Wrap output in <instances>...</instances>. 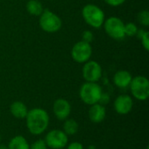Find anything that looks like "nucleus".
<instances>
[{
    "label": "nucleus",
    "instance_id": "5",
    "mask_svg": "<svg viewBox=\"0 0 149 149\" xmlns=\"http://www.w3.org/2000/svg\"><path fill=\"white\" fill-rule=\"evenodd\" d=\"M130 90L133 96L141 101L147 100L149 97V80L144 76H136L132 79Z\"/></svg>",
    "mask_w": 149,
    "mask_h": 149
},
{
    "label": "nucleus",
    "instance_id": "3",
    "mask_svg": "<svg viewBox=\"0 0 149 149\" xmlns=\"http://www.w3.org/2000/svg\"><path fill=\"white\" fill-rule=\"evenodd\" d=\"M82 16L84 20L90 26L99 29L105 21L104 11L95 4H86L82 9Z\"/></svg>",
    "mask_w": 149,
    "mask_h": 149
},
{
    "label": "nucleus",
    "instance_id": "18",
    "mask_svg": "<svg viewBox=\"0 0 149 149\" xmlns=\"http://www.w3.org/2000/svg\"><path fill=\"white\" fill-rule=\"evenodd\" d=\"M124 31H125V36L134 37L137 33L138 27L136 26V24L134 23H127L125 24Z\"/></svg>",
    "mask_w": 149,
    "mask_h": 149
},
{
    "label": "nucleus",
    "instance_id": "19",
    "mask_svg": "<svg viewBox=\"0 0 149 149\" xmlns=\"http://www.w3.org/2000/svg\"><path fill=\"white\" fill-rule=\"evenodd\" d=\"M138 21L141 24L144 26H148L149 24V11L147 10H141L137 16Z\"/></svg>",
    "mask_w": 149,
    "mask_h": 149
},
{
    "label": "nucleus",
    "instance_id": "22",
    "mask_svg": "<svg viewBox=\"0 0 149 149\" xmlns=\"http://www.w3.org/2000/svg\"><path fill=\"white\" fill-rule=\"evenodd\" d=\"M82 38H83V41L86 42V43H91L93 40V32L90 31H85L82 34Z\"/></svg>",
    "mask_w": 149,
    "mask_h": 149
},
{
    "label": "nucleus",
    "instance_id": "14",
    "mask_svg": "<svg viewBox=\"0 0 149 149\" xmlns=\"http://www.w3.org/2000/svg\"><path fill=\"white\" fill-rule=\"evenodd\" d=\"M28 108L22 101H14L10 107V112L11 115L16 119H25L28 113Z\"/></svg>",
    "mask_w": 149,
    "mask_h": 149
},
{
    "label": "nucleus",
    "instance_id": "25",
    "mask_svg": "<svg viewBox=\"0 0 149 149\" xmlns=\"http://www.w3.org/2000/svg\"><path fill=\"white\" fill-rule=\"evenodd\" d=\"M0 149H8V147L5 146V145H2L0 144Z\"/></svg>",
    "mask_w": 149,
    "mask_h": 149
},
{
    "label": "nucleus",
    "instance_id": "13",
    "mask_svg": "<svg viewBox=\"0 0 149 149\" xmlns=\"http://www.w3.org/2000/svg\"><path fill=\"white\" fill-rule=\"evenodd\" d=\"M132 75L126 70L118 71L113 76V83L119 88H127L130 86L132 81Z\"/></svg>",
    "mask_w": 149,
    "mask_h": 149
},
{
    "label": "nucleus",
    "instance_id": "20",
    "mask_svg": "<svg viewBox=\"0 0 149 149\" xmlns=\"http://www.w3.org/2000/svg\"><path fill=\"white\" fill-rule=\"evenodd\" d=\"M47 146L44 140H37L31 145H30V149H47Z\"/></svg>",
    "mask_w": 149,
    "mask_h": 149
},
{
    "label": "nucleus",
    "instance_id": "24",
    "mask_svg": "<svg viewBox=\"0 0 149 149\" xmlns=\"http://www.w3.org/2000/svg\"><path fill=\"white\" fill-rule=\"evenodd\" d=\"M66 149H84V147L80 142L74 141V142H72L69 145H67Z\"/></svg>",
    "mask_w": 149,
    "mask_h": 149
},
{
    "label": "nucleus",
    "instance_id": "26",
    "mask_svg": "<svg viewBox=\"0 0 149 149\" xmlns=\"http://www.w3.org/2000/svg\"><path fill=\"white\" fill-rule=\"evenodd\" d=\"M0 144H1V135H0Z\"/></svg>",
    "mask_w": 149,
    "mask_h": 149
},
{
    "label": "nucleus",
    "instance_id": "21",
    "mask_svg": "<svg viewBox=\"0 0 149 149\" xmlns=\"http://www.w3.org/2000/svg\"><path fill=\"white\" fill-rule=\"evenodd\" d=\"M149 32L148 31H145L144 34L142 35V37L140 38L141 40V44L143 45V47L145 48L146 51H148L149 50V38H148Z\"/></svg>",
    "mask_w": 149,
    "mask_h": 149
},
{
    "label": "nucleus",
    "instance_id": "10",
    "mask_svg": "<svg viewBox=\"0 0 149 149\" xmlns=\"http://www.w3.org/2000/svg\"><path fill=\"white\" fill-rule=\"evenodd\" d=\"M55 117L59 120H65L71 114L72 107L68 100L65 99H58L54 101L52 107Z\"/></svg>",
    "mask_w": 149,
    "mask_h": 149
},
{
    "label": "nucleus",
    "instance_id": "11",
    "mask_svg": "<svg viewBox=\"0 0 149 149\" xmlns=\"http://www.w3.org/2000/svg\"><path fill=\"white\" fill-rule=\"evenodd\" d=\"M134 107L133 99L127 94H121L116 98L113 103L114 110L120 115H126L129 113Z\"/></svg>",
    "mask_w": 149,
    "mask_h": 149
},
{
    "label": "nucleus",
    "instance_id": "17",
    "mask_svg": "<svg viewBox=\"0 0 149 149\" xmlns=\"http://www.w3.org/2000/svg\"><path fill=\"white\" fill-rule=\"evenodd\" d=\"M26 10L32 16H40L44 11L42 3L38 0H30L26 3Z\"/></svg>",
    "mask_w": 149,
    "mask_h": 149
},
{
    "label": "nucleus",
    "instance_id": "1",
    "mask_svg": "<svg viewBox=\"0 0 149 149\" xmlns=\"http://www.w3.org/2000/svg\"><path fill=\"white\" fill-rule=\"evenodd\" d=\"M25 120L28 131L33 135H40L47 129L50 117L45 109L35 107L28 111Z\"/></svg>",
    "mask_w": 149,
    "mask_h": 149
},
{
    "label": "nucleus",
    "instance_id": "9",
    "mask_svg": "<svg viewBox=\"0 0 149 149\" xmlns=\"http://www.w3.org/2000/svg\"><path fill=\"white\" fill-rule=\"evenodd\" d=\"M83 78L86 82H98L102 76V68L96 61H87L82 69Z\"/></svg>",
    "mask_w": 149,
    "mask_h": 149
},
{
    "label": "nucleus",
    "instance_id": "16",
    "mask_svg": "<svg viewBox=\"0 0 149 149\" xmlns=\"http://www.w3.org/2000/svg\"><path fill=\"white\" fill-rule=\"evenodd\" d=\"M79 124L73 119H66L63 124V132L67 136L74 135L79 131Z\"/></svg>",
    "mask_w": 149,
    "mask_h": 149
},
{
    "label": "nucleus",
    "instance_id": "23",
    "mask_svg": "<svg viewBox=\"0 0 149 149\" xmlns=\"http://www.w3.org/2000/svg\"><path fill=\"white\" fill-rule=\"evenodd\" d=\"M125 1L126 0H105V2L107 4H109L111 6H114V7L119 6V5H121L122 3H125Z\"/></svg>",
    "mask_w": 149,
    "mask_h": 149
},
{
    "label": "nucleus",
    "instance_id": "8",
    "mask_svg": "<svg viewBox=\"0 0 149 149\" xmlns=\"http://www.w3.org/2000/svg\"><path fill=\"white\" fill-rule=\"evenodd\" d=\"M93 53L91 44L85 41H79L76 43L71 52L72 58L78 63H86L89 60Z\"/></svg>",
    "mask_w": 149,
    "mask_h": 149
},
{
    "label": "nucleus",
    "instance_id": "12",
    "mask_svg": "<svg viewBox=\"0 0 149 149\" xmlns=\"http://www.w3.org/2000/svg\"><path fill=\"white\" fill-rule=\"evenodd\" d=\"M106 116H107L106 107L100 103L92 105L91 107L89 108L88 117L93 123L95 124L101 123L106 119Z\"/></svg>",
    "mask_w": 149,
    "mask_h": 149
},
{
    "label": "nucleus",
    "instance_id": "27",
    "mask_svg": "<svg viewBox=\"0 0 149 149\" xmlns=\"http://www.w3.org/2000/svg\"><path fill=\"white\" fill-rule=\"evenodd\" d=\"M0 115H1V113H0Z\"/></svg>",
    "mask_w": 149,
    "mask_h": 149
},
{
    "label": "nucleus",
    "instance_id": "7",
    "mask_svg": "<svg viewBox=\"0 0 149 149\" xmlns=\"http://www.w3.org/2000/svg\"><path fill=\"white\" fill-rule=\"evenodd\" d=\"M44 141L47 148L64 149L68 144V136L63 132V130L53 129L47 133Z\"/></svg>",
    "mask_w": 149,
    "mask_h": 149
},
{
    "label": "nucleus",
    "instance_id": "4",
    "mask_svg": "<svg viewBox=\"0 0 149 149\" xmlns=\"http://www.w3.org/2000/svg\"><path fill=\"white\" fill-rule=\"evenodd\" d=\"M39 24L43 31L53 33L60 30L62 21L60 17L48 9L44 10L39 18Z\"/></svg>",
    "mask_w": 149,
    "mask_h": 149
},
{
    "label": "nucleus",
    "instance_id": "2",
    "mask_svg": "<svg viewBox=\"0 0 149 149\" xmlns=\"http://www.w3.org/2000/svg\"><path fill=\"white\" fill-rule=\"evenodd\" d=\"M102 89L96 82H86L79 89V97L81 100L89 106L99 103L102 99Z\"/></svg>",
    "mask_w": 149,
    "mask_h": 149
},
{
    "label": "nucleus",
    "instance_id": "15",
    "mask_svg": "<svg viewBox=\"0 0 149 149\" xmlns=\"http://www.w3.org/2000/svg\"><path fill=\"white\" fill-rule=\"evenodd\" d=\"M8 149H30V144L22 135L14 136L8 144Z\"/></svg>",
    "mask_w": 149,
    "mask_h": 149
},
{
    "label": "nucleus",
    "instance_id": "6",
    "mask_svg": "<svg viewBox=\"0 0 149 149\" xmlns=\"http://www.w3.org/2000/svg\"><path fill=\"white\" fill-rule=\"evenodd\" d=\"M104 29L107 34L114 39H122L125 37V24L117 17H110L104 21Z\"/></svg>",
    "mask_w": 149,
    "mask_h": 149
}]
</instances>
